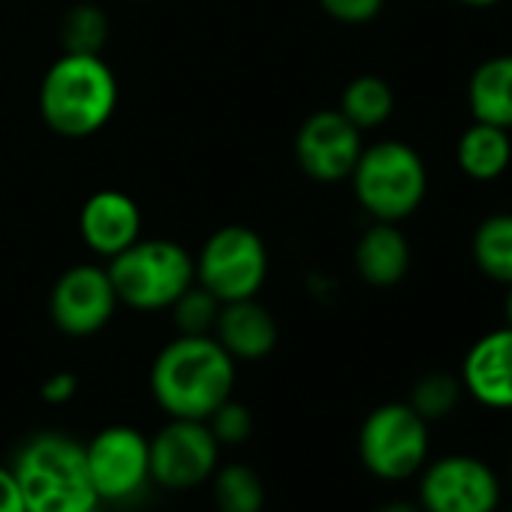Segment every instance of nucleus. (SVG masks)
I'll list each match as a JSON object with an SVG mask.
<instances>
[{
  "label": "nucleus",
  "instance_id": "obj_1",
  "mask_svg": "<svg viewBox=\"0 0 512 512\" xmlns=\"http://www.w3.org/2000/svg\"><path fill=\"white\" fill-rule=\"evenodd\" d=\"M235 386V359L214 335H178L151 365V395L169 419H208Z\"/></svg>",
  "mask_w": 512,
  "mask_h": 512
},
{
  "label": "nucleus",
  "instance_id": "obj_2",
  "mask_svg": "<svg viewBox=\"0 0 512 512\" xmlns=\"http://www.w3.org/2000/svg\"><path fill=\"white\" fill-rule=\"evenodd\" d=\"M25 512H91L100 497L88 476L85 443L61 434L40 431L28 437L10 464Z\"/></svg>",
  "mask_w": 512,
  "mask_h": 512
},
{
  "label": "nucleus",
  "instance_id": "obj_3",
  "mask_svg": "<svg viewBox=\"0 0 512 512\" xmlns=\"http://www.w3.org/2000/svg\"><path fill=\"white\" fill-rule=\"evenodd\" d=\"M118 109V79L100 55L64 52L43 76L40 115L67 139L94 136Z\"/></svg>",
  "mask_w": 512,
  "mask_h": 512
},
{
  "label": "nucleus",
  "instance_id": "obj_4",
  "mask_svg": "<svg viewBox=\"0 0 512 512\" xmlns=\"http://www.w3.org/2000/svg\"><path fill=\"white\" fill-rule=\"evenodd\" d=\"M350 181L359 205L374 220L401 223L425 202L428 166L413 145L401 139H383L362 148Z\"/></svg>",
  "mask_w": 512,
  "mask_h": 512
},
{
  "label": "nucleus",
  "instance_id": "obj_5",
  "mask_svg": "<svg viewBox=\"0 0 512 512\" xmlns=\"http://www.w3.org/2000/svg\"><path fill=\"white\" fill-rule=\"evenodd\" d=\"M109 278L133 311H169L175 299L196 284V260L169 238H139L109 260Z\"/></svg>",
  "mask_w": 512,
  "mask_h": 512
},
{
  "label": "nucleus",
  "instance_id": "obj_6",
  "mask_svg": "<svg viewBox=\"0 0 512 512\" xmlns=\"http://www.w3.org/2000/svg\"><path fill=\"white\" fill-rule=\"evenodd\" d=\"M428 422L401 401L374 407L359 428V458L374 479L404 482L428 461Z\"/></svg>",
  "mask_w": 512,
  "mask_h": 512
},
{
  "label": "nucleus",
  "instance_id": "obj_7",
  "mask_svg": "<svg viewBox=\"0 0 512 512\" xmlns=\"http://www.w3.org/2000/svg\"><path fill=\"white\" fill-rule=\"evenodd\" d=\"M269 278L266 241L250 226H223L208 235L196 256V284L220 305L256 299Z\"/></svg>",
  "mask_w": 512,
  "mask_h": 512
},
{
  "label": "nucleus",
  "instance_id": "obj_8",
  "mask_svg": "<svg viewBox=\"0 0 512 512\" xmlns=\"http://www.w3.org/2000/svg\"><path fill=\"white\" fill-rule=\"evenodd\" d=\"M91 485L103 506L136 500L151 485L148 437L133 425H106L85 443Z\"/></svg>",
  "mask_w": 512,
  "mask_h": 512
},
{
  "label": "nucleus",
  "instance_id": "obj_9",
  "mask_svg": "<svg viewBox=\"0 0 512 512\" xmlns=\"http://www.w3.org/2000/svg\"><path fill=\"white\" fill-rule=\"evenodd\" d=\"M151 482L169 491L205 485L220 464V443L205 419H169L148 437Z\"/></svg>",
  "mask_w": 512,
  "mask_h": 512
},
{
  "label": "nucleus",
  "instance_id": "obj_10",
  "mask_svg": "<svg viewBox=\"0 0 512 512\" xmlns=\"http://www.w3.org/2000/svg\"><path fill=\"white\" fill-rule=\"evenodd\" d=\"M497 503L500 479L482 458L446 455L422 470V512H497Z\"/></svg>",
  "mask_w": 512,
  "mask_h": 512
},
{
  "label": "nucleus",
  "instance_id": "obj_11",
  "mask_svg": "<svg viewBox=\"0 0 512 512\" xmlns=\"http://www.w3.org/2000/svg\"><path fill=\"white\" fill-rule=\"evenodd\" d=\"M118 293L112 287L109 269L94 263H79L67 269L49 296L52 323L70 338H88L109 326L118 308Z\"/></svg>",
  "mask_w": 512,
  "mask_h": 512
},
{
  "label": "nucleus",
  "instance_id": "obj_12",
  "mask_svg": "<svg viewBox=\"0 0 512 512\" xmlns=\"http://www.w3.org/2000/svg\"><path fill=\"white\" fill-rule=\"evenodd\" d=\"M362 148V130L350 124L338 109H320L308 115L293 145L299 169L320 184L350 178Z\"/></svg>",
  "mask_w": 512,
  "mask_h": 512
},
{
  "label": "nucleus",
  "instance_id": "obj_13",
  "mask_svg": "<svg viewBox=\"0 0 512 512\" xmlns=\"http://www.w3.org/2000/svg\"><path fill=\"white\" fill-rule=\"evenodd\" d=\"M461 386L488 410H512V326L482 335L461 362Z\"/></svg>",
  "mask_w": 512,
  "mask_h": 512
},
{
  "label": "nucleus",
  "instance_id": "obj_14",
  "mask_svg": "<svg viewBox=\"0 0 512 512\" xmlns=\"http://www.w3.org/2000/svg\"><path fill=\"white\" fill-rule=\"evenodd\" d=\"M79 232L91 253L112 260L142 238V211L124 190H97L79 211Z\"/></svg>",
  "mask_w": 512,
  "mask_h": 512
},
{
  "label": "nucleus",
  "instance_id": "obj_15",
  "mask_svg": "<svg viewBox=\"0 0 512 512\" xmlns=\"http://www.w3.org/2000/svg\"><path fill=\"white\" fill-rule=\"evenodd\" d=\"M211 335L235 362H260L278 347V323L256 299L220 305Z\"/></svg>",
  "mask_w": 512,
  "mask_h": 512
},
{
  "label": "nucleus",
  "instance_id": "obj_16",
  "mask_svg": "<svg viewBox=\"0 0 512 512\" xmlns=\"http://www.w3.org/2000/svg\"><path fill=\"white\" fill-rule=\"evenodd\" d=\"M356 272L371 287H395L410 272V244L407 235L398 229V223L374 220L356 241L353 250Z\"/></svg>",
  "mask_w": 512,
  "mask_h": 512
},
{
  "label": "nucleus",
  "instance_id": "obj_17",
  "mask_svg": "<svg viewBox=\"0 0 512 512\" xmlns=\"http://www.w3.org/2000/svg\"><path fill=\"white\" fill-rule=\"evenodd\" d=\"M455 163L464 172V178L488 184L497 181L509 163H512V139L509 130L485 124V121H473L455 145Z\"/></svg>",
  "mask_w": 512,
  "mask_h": 512
},
{
  "label": "nucleus",
  "instance_id": "obj_18",
  "mask_svg": "<svg viewBox=\"0 0 512 512\" xmlns=\"http://www.w3.org/2000/svg\"><path fill=\"white\" fill-rule=\"evenodd\" d=\"M467 106L473 121L512 130V55L482 61L467 82Z\"/></svg>",
  "mask_w": 512,
  "mask_h": 512
},
{
  "label": "nucleus",
  "instance_id": "obj_19",
  "mask_svg": "<svg viewBox=\"0 0 512 512\" xmlns=\"http://www.w3.org/2000/svg\"><path fill=\"white\" fill-rule=\"evenodd\" d=\"M470 253L476 269L497 284H512V211H494L473 229Z\"/></svg>",
  "mask_w": 512,
  "mask_h": 512
},
{
  "label": "nucleus",
  "instance_id": "obj_20",
  "mask_svg": "<svg viewBox=\"0 0 512 512\" xmlns=\"http://www.w3.org/2000/svg\"><path fill=\"white\" fill-rule=\"evenodd\" d=\"M208 482H211L217 512H263L266 509V482L244 461L217 464Z\"/></svg>",
  "mask_w": 512,
  "mask_h": 512
},
{
  "label": "nucleus",
  "instance_id": "obj_21",
  "mask_svg": "<svg viewBox=\"0 0 512 512\" xmlns=\"http://www.w3.org/2000/svg\"><path fill=\"white\" fill-rule=\"evenodd\" d=\"M338 112H341L350 124H356L362 133H365V130H377V127H383V124L392 118V112H395V91H392L389 82L380 79V76H356V79L344 88Z\"/></svg>",
  "mask_w": 512,
  "mask_h": 512
},
{
  "label": "nucleus",
  "instance_id": "obj_22",
  "mask_svg": "<svg viewBox=\"0 0 512 512\" xmlns=\"http://www.w3.org/2000/svg\"><path fill=\"white\" fill-rule=\"evenodd\" d=\"M464 398V386H461V377L458 374H449V371H428L422 374L413 389H410V407L425 419V422H434V419H443L449 413H455V407L461 404Z\"/></svg>",
  "mask_w": 512,
  "mask_h": 512
},
{
  "label": "nucleus",
  "instance_id": "obj_23",
  "mask_svg": "<svg viewBox=\"0 0 512 512\" xmlns=\"http://www.w3.org/2000/svg\"><path fill=\"white\" fill-rule=\"evenodd\" d=\"M106 37H109V22H106L103 10H97L91 4L73 7L61 22L64 52L100 55V49L106 46Z\"/></svg>",
  "mask_w": 512,
  "mask_h": 512
},
{
  "label": "nucleus",
  "instance_id": "obj_24",
  "mask_svg": "<svg viewBox=\"0 0 512 512\" xmlns=\"http://www.w3.org/2000/svg\"><path fill=\"white\" fill-rule=\"evenodd\" d=\"M178 326V335H211L217 314H220V302L199 284H193L190 290H184L175 305L169 308Z\"/></svg>",
  "mask_w": 512,
  "mask_h": 512
},
{
  "label": "nucleus",
  "instance_id": "obj_25",
  "mask_svg": "<svg viewBox=\"0 0 512 512\" xmlns=\"http://www.w3.org/2000/svg\"><path fill=\"white\" fill-rule=\"evenodd\" d=\"M205 422L220 446H238L253 434V413L247 404H241L235 398H226Z\"/></svg>",
  "mask_w": 512,
  "mask_h": 512
},
{
  "label": "nucleus",
  "instance_id": "obj_26",
  "mask_svg": "<svg viewBox=\"0 0 512 512\" xmlns=\"http://www.w3.org/2000/svg\"><path fill=\"white\" fill-rule=\"evenodd\" d=\"M386 0H320V7L326 16L344 25H365L380 16Z\"/></svg>",
  "mask_w": 512,
  "mask_h": 512
},
{
  "label": "nucleus",
  "instance_id": "obj_27",
  "mask_svg": "<svg viewBox=\"0 0 512 512\" xmlns=\"http://www.w3.org/2000/svg\"><path fill=\"white\" fill-rule=\"evenodd\" d=\"M76 392H79V377L73 371H55L40 386V395L46 404H67L76 398Z\"/></svg>",
  "mask_w": 512,
  "mask_h": 512
},
{
  "label": "nucleus",
  "instance_id": "obj_28",
  "mask_svg": "<svg viewBox=\"0 0 512 512\" xmlns=\"http://www.w3.org/2000/svg\"><path fill=\"white\" fill-rule=\"evenodd\" d=\"M0 512H25L19 482L7 464H0Z\"/></svg>",
  "mask_w": 512,
  "mask_h": 512
},
{
  "label": "nucleus",
  "instance_id": "obj_29",
  "mask_svg": "<svg viewBox=\"0 0 512 512\" xmlns=\"http://www.w3.org/2000/svg\"><path fill=\"white\" fill-rule=\"evenodd\" d=\"M374 512H422V506H416V503H407V500H389V503L377 506Z\"/></svg>",
  "mask_w": 512,
  "mask_h": 512
},
{
  "label": "nucleus",
  "instance_id": "obj_30",
  "mask_svg": "<svg viewBox=\"0 0 512 512\" xmlns=\"http://www.w3.org/2000/svg\"><path fill=\"white\" fill-rule=\"evenodd\" d=\"M458 4H464V7H473V10H488V7H497V4H503V0H458Z\"/></svg>",
  "mask_w": 512,
  "mask_h": 512
},
{
  "label": "nucleus",
  "instance_id": "obj_31",
  "mask_svg": "<svg viewBox=\"0 0 512 512\" xmlns=\"http://www.w3.org/2000/svg\"><path fill=\"white\" fill-rule=\"evenodd\" d=\"M503 314H506V326H512V284H506V299H503Z\"/></svg>",
  "mask_w": 512,
  "mask_h": 512
},
{
  "label": "nucleus",
  "instance_id": "obj_32",
  "mask_svg": "<svg viewBox=\"0 0 512 512\" xmlns=\"http://www.w3.org/2000/svg\"><path fill=\"white\" fill-rule=\"evenodd\" d=\"M91 512H112V509H106V506H103V503H100V506H94V509H91Z\"/></svg>",
  "mask_w": 512,
  "mask_h": 512
},
{
  "label": "nucleus",
  "instance_id": "obj_33",
  "mask_svg": "<svg viewBox=\"0 0 512 512\" xmlns=\"http://www.w3.org/2000/svg\"><path fill=\"white\" fill-rule=\"evenodd\" d=\"M509 473H512V461H509Z\"/></svg>",
  "mask_w": 512,
  "mask_h": 512
}]
</instances>
